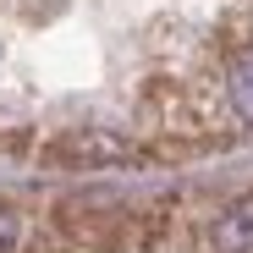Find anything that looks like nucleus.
Wrapping results in <instances>:
<instances>
[{
    "instance_id": "nucleus-1",
    "label": "nucleus",
    "mask_w": 253,
    "mask_h": 253,
    "mask_svg": "<svg viewBox=\"0 0 253 253\" xmlns=\"http://www.w3.org/2000/svg\"><path fill=\"white\" fill-rule=\"evenodd\" d=\"M55 226L66 237V248L77 253H132L149 248L143 237V209L132 198L116 193H72L55 204Z\"/></svg>"
},
{
    "instance_id": "nucleus-2",
    "label": "nucleus",
    "mask_w": 253,
    "mask_h": 253,
    "mask_svg": "<svg viewBox=\"0 0 253 253\" xmlns=\"http://www.w3.org/2000/svg\"><path fill=\"white\" fill-rule=\"evenodd\" d=\"M204 248L209 253H253V193L226 198L204 226Z\"/></svg>"
},
{
    "instance_id": "nucleus-3",
    "label": "nucleus",
    "mask_w": 253,
    "mask_h": 253,
    "mask_svg": "<svg viewBox=\"0 0 253 253\" xmlns=\"http://www.w3.org/2000/svg\"><path fill=\"white\" fill-rule=\"evenodd\" d=\"M226 99H231V110L253 126V44L226 55Z\"/></svg>"
},
{
    "instance_id": "nucleus-4",
    "label": "nucleus",
    "mask_w": 253,
    "mask_h": 253,
    "mask_svg": "<svg viewBox=\"0 0 253 253\" xmlns=\"http://www.w3.org/2000/svg\"><path fill=\"white\" fill-rule=\"evenodd\" d=\"M22 248V215L11 204H0V253H17Z\"/></svg>"
}]
</instances>
